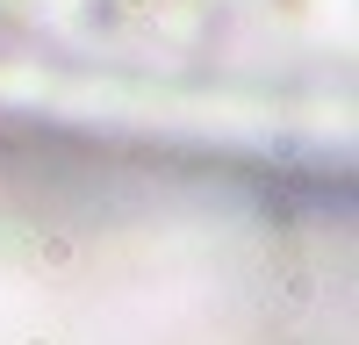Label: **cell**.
<instances>
[{"label":"cell","mask_w":359,"mask_h":345,"mask_svg":"<svg viewBox=\"0 0 359 345\" xmlns=\"http://www.w3.org/2000/svg\"><path fill=\"white\" fill-rule=\"evenodd\" d=\"M345 0H0V50H158L245 29H331Z\"/></svg>","instance_id":"1"}]
</instances>
